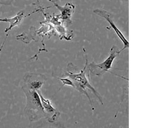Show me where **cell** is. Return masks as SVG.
Masks as SVG:
<instances>
[{
  "mask_svg": "<svg viewBox=\"0 0 161 128\" xmlns=\"http://www.w3.org/2000/svg\"><path fill=\"white\" fill-rule=\"evenodd\" d=\"M47 1L49 2H52L53 3L55 2V1H53V0H47Z\"/></svg>",
  "mask_w": 161,
  "mask_h": 128,
  "instance_id": "cell-9",
  "label": "cell"
},
{
  "mask_svg": "<svg viewBox=\"0 0 161 128\" xmlns=\"http://www.w3.org/2000/svg\"><path fill=\"white\" fill-rule=\"evenodd\" d=\"M119 50L115 46H113L111 48L109 55L104 61L99 63L92 62L88 65V69L89 72L97 76L103 75L105 72H109L124 80H127L125 77L116 74L110 70L114 69L112 65L115 59L120 54Z\"/></svg>",
  "mask_w": 161,
  "mask_h": 128,
  "instance_id": "cell-3",
  "label": "cell"
},
{
  "mask_svg": "<svg viewBox=\"0 0 161 128\" xmlns=\"http://www.w3.org/2000/svg\"><path fill=\"white\" fill-rule=\"evenodd\" d=\"M57 79L62 83L63 85L60 89L64 86H68L74 88L75 86L73 81L66 77H57Z\"/></svg>",
  "mask_w": 161,
  "mask_h": 128,
  "instance_id": "cell-8",
  "label": "cell"
},
{
  "mask_svg": "<svg viewBox=\"0 0 161 128\" xmlns=\"http://www.w3.org/2000/svg\"><path fill=\"white\" fill-rule=\"evenodd\" d=\"M2 50L3 48H0V55H1Z\"/></svg>",
  "mask_w": 161,
  "mask_h": 128,
  "instance_id": "cell-10",
  "label": "cell"
},
{
  "mask_svg": "<svg viewBox=\"0 0 161 128\" xmlns=\"http://www.w3.org/2000/svg\"><path fill=\"white\" fill-rule=\"evenodd\" d=\"M24 17V12H20L14 17L9 18H0V22H8L9 23V26L5 30V32L7 33L13 28L18 26Z\"/></svg>",
  "mask_w": 161,
  "mask_h": 128,
  "instance_id": "cell-7",
  "label": "cell"
},
{
  "mask_svg": "<svg viewBox=\"0 0 161 128\" xmlns=\"http://www.w3.org/2000/svg\"><path fill=\"white\" fill-rule=\"evenodd\" d=\"M126 1H128V0H125Z\"/></svg>",
  "mask_w": 161,
  "mask_h": 128,
  "instance_id": "cell-11",
  "label": "cell"
},
{
  "mask_svg": "<svg viewBox=\"0 0 161 128\" xmlns=\"http://www.w3.org/2000/svg\"><path fill=\"white\" fill-rule=\"evenodd\" d=\"M47 80L44 74L30 73L24 77L23 85L38 91H41L42 88Z\"/></svg>",
  "mask_w": 161,
  "mask_h": 128,
  "instance_id": "cell-5",
  "label": "cell"
},
{
  "mask_svg": "<svg viewBox=\"0 0 161 128\" xmlns=\"http://www.w3.org/2000/svg\"><path fill=\"white\" fill-rule=\"evenodd\" d=\"M22 89L26 100L24 112L29 121L35 122L45 118L46 114L38 93L23 85Z\"/></svg>",
  "mask_w": 161,
  "mask_h": 128,
  "instance_id": "cell-2",
  "label": "cell"
},
{
  "mask_svg": "<svg viewBox=\"0 0 161 128\" xmlns=\"http://www.w3.org/2000/svg\"><path fill=\"white\" fill-rule=\"evenodd\" d=\"M88 60L86 58L85 65L83 69L79 72H74L68 66L67 71L62 77H66L71 79L73 81L75 89L80 94L86 96L88 100L92 111H94L91 100L87 91H90L99 100L100 104L103 105V102L102 97L96 89L91 84L89 80V74L87 72Z\"/></svg>",
  "mask_w": 161,
  "mask_h": 128,
  "instance_id": "cell-1",
  "label": "cell"
},
{
  "mask_svg": "<svg viewBox=\"0 0 161 128\" xmlns=\"http://www.w3.org/2000/svg\"><path fill=\"white\" fill-rule=\"evenodd\" d=\"M41 99L42 104L46 114V119L50 123L56 121L60 115V112L53 107L50 101L43 96L42 91H37Z\"/></svg>",
  "mask_w": 161,
  "mask_h": 128,
  "instance_id": "cell-6",
  "label": "cell"
},
{
  "mask_svg": "<svg viewBox=\"0 0 161 128\" xmlns=\"http://www.w3.org/2000/svg\"><path fill=\"white\" fill-rule=\"evenodd\" d=\"M93 12L97 15L104 18L109 23L110 26L107 28V29L112 28L123 44V47L119 50V52L121 53L123 51L129 47V42L124 35L117 27L112 18L110 13L104 9H97L93 11Z\"/></svg>",
  "mask_w": 161,
  "mask_h": 128,
  "instance_id": "cell-4",
  "label": "cell"
}]
</instances>
